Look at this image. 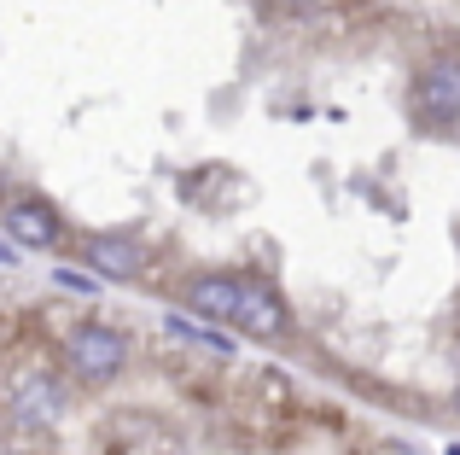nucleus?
Instances as JSON below:
<instances>
[{
	"label": "nucleus",
	"instance_id": "obj_9",
	"mask_svg": "<svg viewBox=\"0 0 460 455\" xmlns=\"http://www.w3.org/2000/svg\"><path fill=\"white\" fill-rule=\"evenodd\" d=\"M53 281L65 286V292H93V274H76V269H58Z\"/></svg>",
	"mask_w": 460,
	"mask_h": 455
},
{
	"label": "nucleus",
	"instance_id": "obj_10",
	"mask_svg": "<svg viewBox=\"0 0 460 455\" xmlns=\"http://www.w3.org/2000/svg\"><path fill=\"white\" fill-rule=\"evenodd\" d=\"M0 269H18V239H0Z\"/></svg>",
	"mask_w": 460,
	"mask_h": 455
},
{
	"label": "nucleus",
	"instance_id": "obj_3",
	"mask_svg": "<svg viewBox=\"0 0 460 455\" xmlns=\"http://www.w3.org/2000/svg\"><path fill=\"white\" fill-rule=\"evenodd\" d=\"M239 298H245V281L239 274H199V281H187V316L199 321H234Z\"/></svg>",
	"mask_w": 460,
	"mask_h": 455
},
{
	"label": "nucleus",
	"instance_id": "obj_7",
	"mask_svg": "<svg viewBox=\"0 0 460 455\" xmlns=\"http://www.w3.org/2000/svg\"><path fill=\"white\" fill-rule=\"evenodd\" d=\"M6 234L18 239V245H58V217L47 205H35V199H18V205H6Z\"/></svg>",
	"mask_w": 460,
	"mask_h": 455
},
{
	"label": "nucleus",
	"instance_id": "obj_4",
	"mask_svg": "<svg viewBox=\"0 0 460 455\" xmlns=\"http://www.w3.org/2000/svg\"><path fill=\"white\" fill-rule=\"evenodd\" d=\"M12 415H18V426H53L58 415H65V391H58V379L23 374L18 391H12Z\"/></svg>",
	"mask_w": 460,
	"mask_h": 455
},
{
	"label": "nucleus",
	"instance_id": "obj_1",
	"mask_svg": "<svg viewBox=\"0 0 460 455\" xmlns=\"http://www.w3.org/2000/svg\"><path fill=\"white\" fill-rule=\"evenodd\" d=\"M65 362H70V374H76L82 386H105V379L123 374L128 339L117 327H105V321H88V327H76L65 339Z\"/></svg>",
	"mask_w": 460,
	"mask_h": 455
},
{
	"label": "nucleus",
	"instance_id": "obj_5",
	"mask_svg": "<svg viewBox=\"0 0 460 455\" xmlns=\"http://www.w3.org/2000/svg\"><path fill=\"white\" fill-rule=\"evenodd\" d=\"M234 327L245 333V339H280V333L292 327V316H286V304L274 292L245 286V298H239V309H234Z\"/></svg>",
	"mask_w": 460,
	"mask_h": 455
},
{
	"label": "nucleus",
	"instance_id": "obj_8",
	"mask_svg": "<svg viewBox=\"0 0 460 455\" xmlns=\"http://www.w3.org/2000/svg\"><path fill=\"white\" fill-rule=\"evenodd\" d=\"M169 333H175V339L204 344V351H216V356H227V351H234V339H227V333H216V327H204L199 316H169Z\"/></svg>",
	"mask_w": 460,
	"mask_h": 455
},
{
	"label": "nucleus",
	"instance_id": "obj_2",
	"mask_svg": "<svg viewBox=\"0 0 460 455\" xmlns=\"http://www.w3.org/2000/svg\"><path fill=\"white\" fill-rule=\"evenodd\" d=\"M408 105H414V117L431 123V129L460 123V58H431V65H420L414 88H408Z\"/></svg>",
	"mask_w": 460,
	"mask_h": 455
},
{
	"label": "nucleus",
	"instance_id": "obj_14",
	"mask_svg": "<svg viewBox=\"0 0 460 455\" xmlns=\"http://www.w3.org/2000/svg\"><path fill=\"white\" fill-rule=\"evenodd\" d=\"M349 455H361V450H349Z\"/></svg>",
	"mask_w": 460,
	"mask_h": 455
},
{
	"label": "nucleus",
	"instance_id": "obj_6",
	"mask_svg": "<svg viewBox=\"0 0 460 455\" xmlns=\"http://www.w3.org/2000/svg\"><path fill=\"white\" fill-rule=\"evenodd\" d=\"M140 245L135 239H123V234H93L88 239V269L100 274V281H135L140 274Z\"/></svg>",
	"mask_w": 460,
	"mask_h": 455
},
{
	"label": "nucleus",
	"instance_id": "obj_13",
	"mask_svg": "<svg viewBox=\"0 0 460 455\" xmlns=\"http://www.w3.org/2000/svg\"><path fill=\"white\" fill-rule=\"evenodd\" d=\"M455 415H460V391H455Z\"/></svg>",
	"mask_w": 460,
	"mask_h": 455
},
{
	"label": "nucleus",
	"instance_id": "obj_11",
	"mask_svg": "<svg viewBox=\"0 0 460 455\" xmlns=\"http://www.w3.org/2000/svg\"><path fill=\"white\" fill-rule=\"evenodd\" d=\"M280 6H292V12H304V6H314V0H280Z\"/></svg>",
	"mask_w": 460,
	"mask_h": 455
},
{
	"label": "nucleus",
	"instance_id": "obj_12",
	"mask_svg": "<svg viewBox=\"0 0 460 455\" xmlns=\"http://www.w3.org/2000/svg\"><path fill=\"white\" fill-rule=\"evenodd\" d=\"M443 455H460V444H449V450H443Z\"/></svg>",
	"mask_w": 460,
	"mask_h": 455
}]
</instances>
